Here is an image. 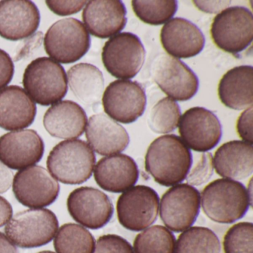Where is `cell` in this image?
Listing matches in <instances>:
<instances>
[{
  "mask_svg": "<svg viewBox=\"0 0 253 253\" xmlns=\"http://www.w3.org/2000/svg\"><path fill=\"white\" fill-rule=\"evenodd\" d=\"M192 164L191 151L175 134L155 139L145 157L146 171L157 183L164 186H173L183 182Z\"/></svg>",
  "mask_w": 253,
  "mask_h": 253,
  "instance_id": "6da1fadb",
  "label": "cell"
},
{
  "mask_svg": "<svg viewBox=\"0 0 253 253\" xmlns=\"http://www.w3.org/2000/svg\"><path fill=\"white\" fill-rule=\"evenodd\" d=\"M244 184L230 179H217L209 183L201 195L204 214L213 221L229 224L242 218L252 206Z\"/></svg>",
  "mask_w": 253,
  "mask_h": 253,
  "instance_id": "7a4b0ae2",
  "label": "cell"
},
{
  "mask_svg": "<svg viewBox=\"0 0 253 253\" xmlns=\"http://www.w3.org/2000/svg\"><path fill=\"white\" fill-rule=\"evenodd\" d=\"M96 164L94 151L82 140H68L56 145L47 158V168L64 184H82L92 175Z\"/></svg>",
  "mask_w": 253,
  "mask_h": 253,
  "instance_id": "3957f363",
  "label": "cell"
},
{
  "mask_svg": "<svg viewBox=\"0 0 253 253\" xmlns=\"http://www.w3.org/2000/svg\"><path fill=\"white\" fill-rule=\"evenodd\" d=\"M23 85L29 97L38 104H56L68 92V79L64 68L52 59L39 57L26 67Z\"/></svg>",
  "mask_w": 253,
  "mask_h": 253,
  "instance_id": "277c9868",
  "label": "cell"
},
{
  "mask_svg": "<svg viewBox=\"0 0 253 253\" xmlns=\"http://www.w3.org/2000/svg\"><path fill=\"white\" fill-rule=\"evenodd\" d=\"M58 227V220L52 211L30 209L14 214L5 226V232L14 245L30 249L51 242Z\"/></svg>",
  "mask_w": 253,
  "mask_h": 253,
  "instance_id": "5b68a950",
  "label": "cell"
},
{
  "mask_svg": "<svg viewBox=\"0 0 253 253\" xmlns=\"http://www.w3.org/2000/svg\"><path fill=\"white\" fill-rule=\"evenodd\" d=\"M91 38L80 20H59L47 31L44 38L46 54L54 61L71 64L81 60L89 50Z\"/></svg>",
  "mask_w": 253,
  "mask_h": 253,
  "instance_id": "8992f818",
  "label": "cell"
},
{
  "mask_svg": "<svg viewBox=\"0 0 253 253\" xmlns=\"http://www.w3.org/2000/svg\"><path fill=\"white\" fill-rule=\"evenodd\" d=\"M210 32L219 48L231 54L241 53L253 41V14L245 7L223 9L214 17Z\"/></svg>",
  "mask_w": 253,
  "mask_h": 253,
  "instance_id": "52a82bcc",
  "label": "cell"
},
{
  "mask_svg": "<svg viewBox=\"0 0 253 253\" xmlns=\"http://www.w3.org/2000/svg\"><path fill=\"white\" fill-rule=\"evenodd\" d=\"M146 51L140 38L130 32H123L105 43L102 60L106 70L118 79H131L143 67Z\"/></svg>",
  "mask_w": 253,
  "mask_h": 253,
  "instance_id": "ba28073f",
  "label": "cell"
},
{
  "mask_svg": "<svg viewBox=\"0 0 253 253\" xmlns=\"http://www.w3.org/2000/svg\"><path fill=\"white\" fill-rule=\"evenodd\" d=\"M160 199L152 188L138 185L123 192L117 202V214L121 226L140 232L152 226L158 218Z\"/></svg>",
  "mask_w": 253,
  "mask_h": 253,
  "instance_id": "9c48e42d",
  "label": "cell"
},
{
  "mask_svg": "<svg viewBox=\"0 0 253 253\" xmlns=\"http://www.w3.org/2000/svg\"><path fill=\"white\" fill-rule=\"evenodd\" d=\"M160 216L167 229L182 232L196 221L201 209V194L187 183L174 185L163 195Z\"/></svg>",
  "mask_w": 253,
  "mask_h": 253,
  "instance_id": "30bf717a",
  "label": "cell"
},
{
  "mask_svg": "<svg viewBox=\"0 0 253 253\" xmlns=\"http://www.w3.org/2000/svg\"><path fill=\"white\" fill-rule=\"evenodd\" d=\"M151 72L157 85L172 100L186 101L198 92V77L179 59L159 54L152 63Z\"/></svg>",
  "mask_w": 253,
  "mask_h": 253,
  "instance_id": "8fae6325",
  "label": "cell"
},
{
  "mask_svg": "<svg viewBox=\"0 0 253 253\" xmlns=\"http://www.w3.org/2000/svg\"><path fill=\"white\" fill-rule=\"evenodd\" d=\"M60 189L57 180L41 166L20 170L13 179L16 199L29 208L42 209L51 205L58 198Z\"/></svg>",
  "mask_w": 253,
  "mask_h": 253,
  "instance_id": "7c38bea8",
  "label": "cell"
},
{
  "mask_svg": "<svg viewBox=\"0 0 253 253\" xmlns=\"http://www.w3.org/2000/svg\"><path fill=\"white\" fill-rule=\"evenodd\" d=\"M102 102L109 118L122 124H132L144 113L146 92L135 81L118 80L108 85Z\"/></svg>",
  "mask_w": 253,
  "mask_h": 253,
  "instance_id": "4fadbf2b",
  "label": "cell"
},
{
  "mask_svg": "<svg viewBox=\"0 0 253 253\" xmlns=\"http://www.w3.org/2000/svg\"><path fill=\"white\" fill-rule=\"evenodd\" d=\"M180 138L189 149L207 152L214 149L222 137V127L217 117L204 107L188 109L178 123Z\"/></svg>",
  "mask_w": 253,
  "mask_h": 253,
  "instance_id": "5bb4252c",
  "label": "cell"
},
{
  "mask_svg": "<svg viewBox=\"0 0 253 253\" xmlns=\"http://www.w3.org/2000/svg\"><path fill=\"white\" fill-rule=\"evenodd\" d=\"M67 208L72 218L84 227L99 229L106 226L114 214L112 201L96 188L82 186L71 192Z\"/></svg>",
  "mask_w": 253,
  "mask_h": 253,
  "instance_id": "9a60e30c",
  "label": "cell"
},
{
  "mask_svg": "<svg viewBox=\"0 0 253 253\" xmlns=\"http://www.w3.org/2000/svg\"><path fill=\"white\" fill-rule=\"evenodd\" d=\"M43 140L33 129L13 131L0 137V162L11 169L22 170L41 161Z\"/></svg>",
  "mask_w": 253,
  "mask_h": 253,
  "instance_id": "2e32d148",
  "label": "cell"
},
{
  "mask_svg": "<svg viewBox=\"0 0 253 253\" xmlns=\"http://www.w3.org/2000/svg\"><path fill=\"white\" fill-rule=\"evenodd\" d=\"M41 23L37 5L29 0L0 1V37L17 41L32 36Z\"/></svg>",
  "mask_w": 253,
  "mask_h": 253,
  "instance_id": "e0dca14e",
  "label": "cell"
},
{
  "mask_svg": "<svg viewBox=\"0 0 253 253\" xmlns=\"http://www.w3.org/2000/svg\"><path fill=\"white\" fill-rule=\"evenodd\" d=\"M82 17L91 35L106 39L125 28L126 8L120 0H91L87 2Z\"/></svg>",
  "mask_w": 253,
  "mask_h": 253,
  "instance_id": "ac0fdd59",
  "label": "cell"
},
{
  "mask_svg": "<svg viewBox=\"0 0 253 253\" xmlns=\"http://www.w3.org/2000/svg\"><path fill=\"white\" fill-rule=\"evenodd\" d=\"M161 41L167 53L174 58H191L204 49L205 38L199 28L180 17L171 19L161 29Z\"/></svg>",
  "mask_w": 253,
  "mask_h": 253,
  "instance_id": "d6986e66",
  "label": "cell"
},
{
  "mask_svg": "<svg viewBox=\"0 0 253 253\" xmlns=\"http://www.w3.org/2000/svg\"><path fill=\"white\" fill-rule=\"evenodd\" d=\"M96 183L103 190L123 193L133 187L139 178V170L134 160L124 154L101 158L94 169Z\"/></svg>",
  "mask_w": 253,
  "mask_h": 253,
  "instance_id": "ffe728a7",
  "label": "cell"
},
{
  "mask_svg": "<svg viewBox=\"0 0 253 253\" xmlns=\"http://www.w3.org/2000/svg\"><path fill=\"white\" fill-rule=\"evenodd\" d=\"M85 137L90 147L102 156L124 152L130 141L126 128L103 113L90 117Z\"/></svg>",
  "mask_w": 253,
  "mask_h": 253,
  "instance_id": "44dd1931",
  "label": "cell"
},
{
  "mask_svg": "<svg viewBox=\"0 0 253 253\" xmlns=\"http://www.w3.org/2000/svg\"><path fill=\"white\" fill-rule=\"evenodd\" d=\"M37 115V106L25 89L10 85L0 90V127L16 131L30 126Z\"/></svg>",
  "mask_w": 253,
  "mask_h": 253,
  "instance_id": "7402d4cb",
  "label": "cell"
},
{
  "mask_svg": "<svg viewBox=\"0 0 253 253\" xmlns=\"http://www.w3.org/2000/svg\"><path fill=\"white\" fill-rule=\"evenodd\" d=\"M87 121L86 113L79 104L72 100H63L47 110L43 125L52 137L72 140L84 134Z\"/></svg>",
  "mask_w": 253,
  "mask_h": 253,
  "instance_id": "603a6c76",
  "label": "cell"
},
{
  "mask_svg": "<svg viewBox=\"0 0 253 253\" xmlns=\"http://www.w3.org/2000/svg\"><path fill=\"white\" fill-rule=\"evenodd\" d=\"M216 172L223 178L241 180L253 171V146L243 140H232L217 149L213 158Z\"/></svg>",
  "mask_w": 253,
  "mask_h": 253,
  "instance_id": "cb8c5ba5",
  "label": "cell"
},
{
  "mask_svg": "<svg viewBox=\"0 0 253 253\" xmlns=\"http://www.w3.org/2000/svg\"><path fill=\"white\" fill-rule=\"evenodd\" d=\"M253 66H237L228 71L219 83L220 101L226 107L235 110L253 106Z\"/></svg>",
  "mask_w": 253,
  "mask_h": 253,
  "instance_id": "d4e9b609",
  "label": "cell"
},
{
  "mask_svg": "<svg viewBox=\"0 0 253 253\" xmlns=\"http://www.w3.org/2000/svg\"><path fill=\"white\" fill-rule=\"evenodd\" d=\"M69 87L75 97L86 106L100 103L104 89L101 71L90 63H78L67 73Z\"/></svg>",
  "mask_w": 253,
  "mask_h": 253,
  "instance_id": "484cf974",
  "label": "cell"
},
{
  "mask_svg": "<svg viewBox=\"0 0 253 253\" xmlns=\"http://www.w3.org/2000/svg\"><path fill=\"white\" fill-rule=\"evenodd\" d=\"M54 247L57 253H94L95 239L84 226L66 223L56 234Z\"/></svg>",
  "mask_w": 253,
  "mask_h": 253,
  "instance_id": "4316f807",
  "label": "cell"
},
{
  "mask_svg": "<svg viewBox=\"0 0 253 253\" xmlns=\"http://www.w3.org/2000/svg\"><path fill=\"white\" fill-rule=\"evenodd\" d=\"M218 237L204 226H191L177 238L174 253H220Z\"/></svg>",
  "mask_w": 253,
  "mask_h": 253,
  "instance_id": "83f0119b",
  "label": "cell"
},
{
  "mask_svg": "<svg viewBox=\"0 0 253 253\" xmlns=\"http://www.w3.org/2000/svg\"><path fill=\"white\" fill-rule=\"evenodd\" d=\"M176 239L174 234L161 225L149 226L136 236L134 253H174Z\"/></svg>",
  "mask_w": 253,
  "mask_h": 253,
  "instance_id": "f1b7e54d",
  "label": "cell"
},
{
  "mask_svg": "<svg viewBox=\"0 0 253 253\" xmlns=\"http://www.w3.org/2000/svg\"><path fill=\"white\" fill-rule=\"evenodd\" d=\"M180 116L179 105L170 97H164L149 112L148 125L157 134H167L178 126Z\"/></svg>",
  "mask_w": 253,
  "mask_h": 253,
  "instance_id": "f546056e",
  "label": "cell"
},
{
  "mask_svg": "<svg viewBox=\"0 0 253 253\" xmlns=\"http://www.w3.org/2000/svg\"><path fill=\"white\" fill-rule=\"evenodd\" d=\"M131 5L141 21L152 26H160L169 21L177 10V2L174 0H134Z\"/></svg>",
  "mask_w": 253,
  "mask_h": 253,
  "instance_id": "4dcf8cb0",
  "label": "cell"
},
{
  "mask_svg": "<svg viewBox=\"0 0 253 253\" xmlns=\"http://www.w3.org/2000/svg\"><path fill=\"white\" fill-rule=\"evenodd\" d=\"M253 224L240 222L229 228L223 238L224 253H253Z\"/></svg>",
  "mask_w": 253,
  "mask_h": 253,
  "instance_id": "1f68e13d",
  "label": "cell"
},
{
  "mask_svg": "<svg viewBox=\"0 0 253 253\" xmlns=\"http://www.w3.org/2000/svg\"><path fill=\"white\" fill-rule=\"evenodd\" d=\"M212 155L210 152H203L199 155L194 166L191 167L187 176V184L192 186H199L209 181L213 174Z\"/></svg>",
  "mask_w": 253,
  "mask_h": 253,
  "instance_id": "d6a6232c",
  "label": "cell"
},
{
  "mask_svg": "<svg viewBox=\"0 0 253 253\" xmlns=\"http://www.w3.org/2000/svg\"><path fill=\"white\" fill-rule=\"evenodd\" d=\"M94 253H134L127 240L120 235L108 234L97 239Z\"/></svg>",
  "mask_w": 253,
  "mask_h": 253,
  "instance_id": "836d02e7",
  "label": "cell"
},
{
  "mask_svg": "<svg viewBox=\"0 0 253 253\" xmlns=\"http://www.w3.org/2000/svg\"><path fill=\"white\" fill-rule=\"evenodd\" d=\"M47 6L58 16H69L81 11L87 1H46Z\"/></svg>",
  "mask_w": 253,
  "mask_h": 253,
  "instance_id": "e575fe53",
  "label": "cell"
},
{
  "mask_svg": "<svg viewBox=\"0 0 253 253\" xmlns=\"http://www.w3.org/2000/svg\"><path fill=\"white\" fill-rule=\"evenodd\" d=\"M253 106L247 108L238 118L237 131L238 135L246 143L253 144Z\"/></svg>",
  "mask_w": 253,
  "mask_h": 253,
  "instance_id": "d590c367",
  "label": "cell"
},
{
  "mask_svg": "<svg viewBox=\"0 0 253 253\" xmlns=\"http://www.w3.org/2000/svg\"><path fill=\"white\" fill-rule=\"evenodd\" d=\"M14 74V65L8 53L0 48V90L11 83Z\"/></svg>",
  "mask_w": 253,
  "mask_h": 253,
  "instance_id": "8d00e7d4",
  "label": "cell"
},
{
  "mask_svg": "<svg viewBox=\"0 0 253 253\" xmlns=\"http://www.w3.org/2000/svg\"><path fill=\"white\" fill-rule=\"evenodd\" d=\"M13 179L11 170L0 162V194L5 193L11 188Z\"/></svg>",
  "mask_w": 253,
  "mask_h": 253,
  "instance_id": "74e56055",
  "label": "cell"
},
{
  "mask_svg": "<svg viewBox=\"0 0 253 253\" xmlns=\"http://www.w3.org/2000/svg\"><path fill=\"white\" fill-rule=\"evenodd\" d=\"M13 215L11 204L3 197L0 196V227L6 225Z\"/></svg>",
  "mask_w": 253,
  "mask_h": 253,
  "instance_id": "f35d334b",
  "label": "cell"
},
{
  "mask_svg": "<svg viewBox=\"0 0 253 253\" xmlns=\"http://www.w3.org/2000/svg\"><path fill=\"white\" fill-rule=\"evenodd\" d=\"M0 253H19L17 247L6 235L0 232Z\"/></svg>",
  "mask_w": 253,
  "mask_h": 253,
  "instance_id": "ab89813d",
  "label": "cell"
},
{
  "mask_svg": "<svg viewBox=\"0 0 253 253\" xmlns=\"http://www.w3.org/2000/svg\"><path fill=\"white\" fill-rule=\"evenodd\" d=\"M54 253V252H52V251H47V250H45V251L40 252V253Z\"/></svg>",
  "mask_w": 253,
  "mask_h": 253,
  "instance_id": "60d3db41",
  "label": "cell"
}]
</instances>
